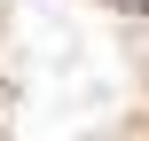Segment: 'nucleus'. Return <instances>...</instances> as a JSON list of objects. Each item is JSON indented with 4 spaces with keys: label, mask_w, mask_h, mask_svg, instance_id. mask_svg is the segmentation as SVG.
<instances>
[{
    "label": "nucleus",
    "mask_w": 149,
    "mask_h": 141,
    "mask_svg": "<svg viewBox=\"0 0 149 141\" xmlns=\"http://www.w3.org/2000/svg\"><path fill=\"white\" fill-rule=\"evenodd\" d=\"M118 8H149V0H118Z\"/></svg>",
    "instance_id": "obj_1"
}]
</instances>
